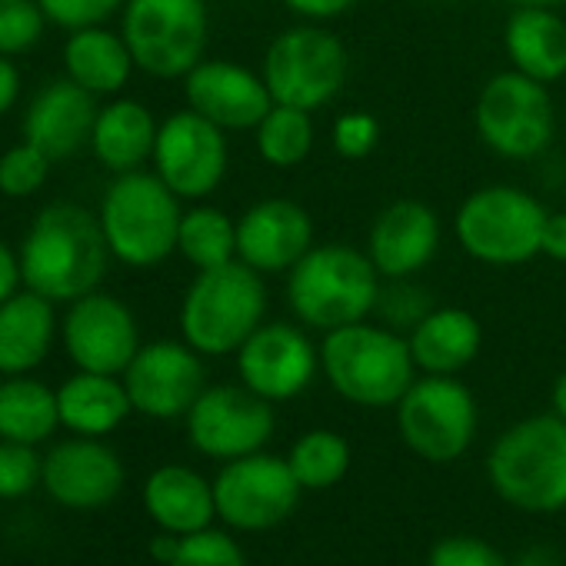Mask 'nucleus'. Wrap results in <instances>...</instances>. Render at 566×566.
<instances>
[{"label":"nucleus","mask_w":566,"mask_h":566,"mask_svg":"<svg viewBox=\"0 0 566 566\" xmlns=\"http://www.w3.org/2000/svg\"><path fill=\"white\" fill-rule=\"evenodd\" d=\"M314 150V117L311 111L273 104L256 124V154L276 170L301 167Z\"/></svg>","instance_id":"7c9ffc66"},{"label":"nucleus","mask_w":566,"mask_h":566,"mask_svg":"<svg viewBox=\"0 0 566 566\" xmlns=\"http://www.w3.org/2000/svg\"><path fill=\"white\" fill-rule=\"evenodd\" d=\"M287 463L304 490H331L350 470V443L334 430H311L291 447Z\"/></svg>","instance_id":"473e14b6"},{"label":"nucleus","mask_w":566,"mask_h":566,"mask_svg":"<svg viewBox=\"0 0 566 566\" xmlns=\"http://www.w3.org/2000/svg\"><path fill=\"white\" fill-rule=\"evenodd\" d=\"M177 549H180V536L177 533H160V536H154L150 539V553H154V559H160V563H174V556H177Z\"/></svg>","instance_id":"a18cd8bd"},{"label":"nucleus","mask_w":566,"mask_h":566,"mask_svg":"<svg viewBox=\"0 0 566 566\" xmlns=\"http://www.w3.org/2000/svg\"><path fill=\"white\" fill-rule=\"evenodd\" d=\"M440 247V220L420 200H397L370 227L367 256L387 280H407L420 273Z\"/></svg>","instance_id":"412c9836"},{"label":"nucleus","mask_w":566,"mask_h":566,"mask_svg":"<svg viewBox=\"0 0 566 566\" xmlns=\"http://www.w3.org/2000/svg\"><path fill=\"white\" fill-rule=\"evenodd\" d=\"M331 140H334V150L344 160H364L380 144V120L374 114H367V111L340 114L334 130H331Z\"/></svg>","instance_id":"4c0bfd02"},{"label":"nucleus","mask_w":566,"mask_h":566,"mask_svg":"<svg viewBox=\"0 0 566 566\" xmlns=\"http://www.w3.org/2000/svg\"><path fill=\"white\" fill-rule=\"evenodd\" d=\"M493 490L516 510L556 513L566 506V420L556 413L513 423L486 460Z\"/></svg>","instance_id":"20e7f679"},{"label":"nucleus","mask_w":566,"mask_h":566,"mask_svg":"<svg viewBox=\"0 0 566 566\" xmlns=\"http://www.w3.org/2000/svg\"><path fill=\"white\" fill-rule=\"evenodd\" d=\"M321 367L327 384L357 407H397L417 370L410 344L367 321L324 334Z\"/></svg>","instance_id":"39448f33"},{"label":"nucleus","mask_w":566,"mask_h":566,"mask_svg":"<svg viewBox=\"0 0 566 566\" xmlns=\"http://www.w3.org/2000/svg\"><path fill=\"white\" fill-rule=\"evenodd\" d=\"M397 427L417 457L450 463L463 457L476 437V400L457 377L427 374L413 380L397 403Z\"/></svg>","instance_id":"9b49d317"},{"label":"nucleus","mask_w":566,"mask_h":566,"mask_svg":"<svg viewBox=\"0 0 566 566\" xmlns=\"http://www.w3.org/2000/svg\"><path fill=\"white\" fill-rule=\"evenodd\" d=\"M170 566H247V556L233 536L207 526L180 536V549Z\"/></svg>","instance_id":"c9c22d12"},{"label":"nucleus","mask_w":566,"mask_h":566,"mask_svg":"<svg viewBox=\"0 0 566 566\" xmlns=\"http://www.w3.org/2000/svg\"><path fill=\"white\" fill-rule=\"evenodd\" d=\"M130 407L154 420L187 417L203 387V364L190 344L157 340L137 350L124 370Z\"/></svg>","instance_id":"dca6fc26"},{"label":"nucleus","mask_w":566,"mask_h":566,"mask_svg":"<svg viewBox=\"0 0 566 566\" xmlns=\"http://www.w3.org/2000/svg\"><path fill=\"white\" fill-rule=\"evenodd\" d=\"M516 566H553V563H549V559H546L543 553H530V556H523V559H520Z\"/></svg>","instance_id":"09e8293b"},{"label":"nucleus","mask_w":566,"mask_h":566,"mask_svg":"<svg viewBox=\"0 0 566 566\" xmlns=\"http://www.w3.org/2000/svg\"><path fill=\"white\" fill-rule=\"evenodd\" d=\"M427 566H510V563L476 536H447L430 549Z\"/></svg>","instance_id":"ea45409f"},{"label":"nucleus","mask_w":566,"mask_h":566,"mask_svg":"<svg viewBox=\"0 0 566 566\" xmlns=\"http://www.w3.org/2000/svg\"><path fill=\"white\" fill-rule=\"evenodd\" d=\"M380 270L367 250L347 243L311 247L287 273V304L311 331H340L367 321L380 304Z\"/></svg>","instance_id":"f03ea898"},{"label":"nucleus","mask_w":566,"mask_h":566,"mask_svg":"<svg viewBox=\"0 0 566 566\" xmlns=\"http://www.w3.org/2000/svg\"><path fill=\"white\" fill-rule=\"evenodd\" d=\"M260 77L273 104L314 114L344 91L350 77V54L344 41L324 28H291L266 48Z\"/></svg>","instance_id":"0eeeda50"},{"label":"nucleus","mask_w":566,"mask_h":566,"mask_svg":"<svg viewBox=\"0 0 566 566\" xmlns=\"http://www.w3.org/2000/svg\"><path fill=\"white\" fill-rule=\"evenodd\" d=\"M57 410H61V423L77 437H107L124 423V417L134 407L127 387L117 384L111 374L81 370L57 390Z\"/></svg>","instance_id":"cd10ccee"},{"label":"nucleus","mask_w":566,"mask_h":566,"mask_svg":"<svg viewBox=\"0 0 566 566\" xmlns=\"http://www.w3.org/2000/svg\"><path fill=\"white\" fill-rule=\"evenodd\" d=\"M180 197L144 170L120 174L101 203V227L107 247L127 266H157L177 250Z\"/></svg>","instance_id":"423d86ee"},{"label":"nucleus","mask_w":566,"mask_h":566,"mask_svg":"<svg viewBox=\"0 0 566 566\" xmlns=\"http://www.w3.org/2000/svg\"><path fill=\"white\" fill-rule=\"evenodd\" d=\"M546 210L543 203L510 184L473 190L457 213L460 247L490 266H516L539 253Z\"/></svg>","instance_id":"6e6552de"},{"label":"nucleus","mask_w":566,"mask_h":566,"mask_svg":"<svg viewBox=\"0 0 566 566\" xmlns=\"http://www.w3.org/2000/svg\"><path fill=\"white\" fill-rule=\"evenodd\" d=\"M157 120L154 114L137 101H114L97 114L91 147L97 160L114 174L140 170L147 157H154L157 147Z\"/></svg>","instance_id":"bb28decb"},{"label":"nucleus","mask_w":566,"mask_h":566,"mask_svg":"<svg viewBox=\"0 0 566 566\" xmlns=\"http://www.w3.org/2000/svg\"><path fill=\"white\" fill-rule=\"evenodd\" d=\"M154 167L180 200H203L227 174V137L197 111H180L157 130Z\"/></svg>","instance_id":"4468645a"},{"label":"nucleus","mask_w":566,"mask_h":566,"mask_svg":"<svg viewBox=\"0 0 566 566\" xmlns=\"http://www.w3.org/2000/svg\"><path fill=\"white\" fill-rule=\"evenodd\" d=\"M44 486L61 506L97 510L117 500L124 463L111 447L97 443V437H77L44 457Z\"/></svg>","instance_id":"aec40b11"},{"label":"nucleus","mask_w":566,"mask_h":566,"mask_svg":"<svg viewBox=\"0 0 566 566\" xmlns=\"http://www.w3.org/2000/svg\"><path fill=\"white\" fill-rule=\"evenodd\" d=\"M207 4L203 0H127L124 41L134 64L150 77H187L207 51Z\"/></svg>","instance_id":"1a4fd4ad"},{"label":"nucleus","mask_w":566,"mask_h":566,"mask_svg":"<svg viewBox=\"0 0 566 566\" xmlns=\"http://www.w3.org/2000/svg\"><path fill=\"white\" fill-rule=\"evenodd\" d=\"M184 94L190 111L220 130H256L273 107L263 77L230 61H200L184 77Z\"/></svg>","instance_id":"6ab92c4d"},{"label":"nucleus","mask_w":566,"mask_h":566,"mask_svg":"<svg viewBox=\"0 0 566 566\" xmlns=\"http://www.w3.org/2000/svg\"><path fill=\"white\" fill-rule=\"evenodd\" d=\"M54 340V301L28 291L0 304V374H28L44 364Z\"/></svg>","instance_id":"a878e982"},{"label":"nucleus","mask_w":566,"mask_h":566,"mask_svg":"<svg viewBox=\"0 0 566 566\" xmlns=\"http://www.w3.org/2000/svg\"><path fill=\"white\" fill-rule=\"evenodd\" d=\"M144 506L160 530L177 536L207 530L217 516L213 483L180 463H167L150 473L144 486Z\"/></svg>","instance_id":"393cba45"},{"label":"nucleus","mask_w":566,"mask_h":566,"mask_svg":"<svg viewBox=\"0 0 566 566\" xmlns=\"http://www.w3.org/2000/svg\"><path fill=\"white\" fill-rule=\"evenodd\" d=\"M539 253L556 263H566V213H546Z\"/></svg>","instance_id":"79ce46f5"},{"label":"nucleus","mask_w":566,"mask_h":566,"mask_svg":"<svg viewBox=\"0 0 566 566\" xmlns=\"http://www.w3.org/2000/svg\"><path fill=\"white\" fill-rule=\"evenodd\" d=\"M503 48L513 71L539 84L566 77V21L556 8H513L503 28Z\"/></svg>","instance_id":"5701e85b"},{"label":"nucleus","mask_w":566,"mask_h":566,"mask_svg":"<svg viewBox=\"0 0 566 566\" xmlns=\"http://www.w3.org/2000/svg\"><path fill=\"white\" fill-rule=\"evenodd\" d=\"M314 247V220L294 200H260L237 220V260L256 273H291Z\"/></svg>","instance_id":"a211bd4d"},{"label":"nucleus","mask_w":566,"mask_h":566,"mask_svg":"<svg viewBox=\"0 0 566 566\" xmlns=\"http://www.w3.org/2000/svg\"><path fill=\"white\" fill-rule=\"evenodd\" d=\"M473 120L480 140L506 160H533L556 134V111L546 84L513 67L483 84Z\"/></svg>","instance_id":"9d476101"},{"label":"nucleus","mask_w":566,"mask_h":566,"mask_svg":"<svg viewBox=\"0 0 566 566\" xmlns=\"http://www.w3.org/2000/svg\"><path fill=\"white\" fill-rule=\"evenodd\" d=\"M177 250L197 270H213L237 260V220L217 207H193L180 217Z\"/></svg>","instance_id":"2f4dec72"},{"label":"nucleus","mask_w":566,"mask_h":566,"mask_svg":"<svg viewBox=\"0 0 566 566\" xmlns=\"http://www.w3.org/2000/svg\"><path fill=\"white\" fill-rule=\"evenodd\" d=\"M301 483L287 463V457L250 453L227 460V467L213 480L217 516L243 533H260L287 520L297 510Z\"/></svg>","instance_id":"f8f14e48"},{"label":"nucleus","mask_w":566,"mask_h":566,"mask_svg":"<svg viewBox=\"0 0 566 566\" xmlns=\"http://www.w3.org/2000/svg\"><path fill=\"white\" fill-rule=\"evenodd\" d=\"M549 400H553V413L566 420V370H563V374L556 377V384H553V394H549Z\"/></svg>","instance_id":"49530a36"},{"label":"nucleus","mask_w":566,"mask_h":566,"mask_svg":"<svg viewBox=\"0 0 566 566\" xmlns=\"http://www.w3.org/2000/svg\"><path fill=\"white\" fill-rule=\"evenodd\" d=\"M506 4H513V8H559V4H566V0H506Z\"/></svg>","instance_id":"de8ad7c7"},{"label":"nucleus","mask_w":566,"mask_h":566,"mask_svg":"<svg viewBox=\"0 0 566 566\" xmlns=\"http://www.w3.org/2000/svg\"><path fill=\"white\" fill-rule=\"evenodd\" d=\"M266 317L263 273L243 260L197 270L180 304V334L203 357L237 354Z\"/></svg>","instance_id":"7ed1b4c3"},{"label":"nucleus","mask_w":566,"mask_h":566,"mask_svg":"<svg viewBox=\"0 0 566 566\" xmlns=\"http://www.w3.org/2000/svg\"><path fill=\"white\" fill-rule=\"evenodd\" d=\"M18 94H21V74H18V67L4 54H0V117H4L14 107Z\"/></svg>","instance_id":"c03bdc74"},{"label":"nucleus","mask_w":566,"mask_h":566,"mask_svg":"<svg viewBox=\"0 0 566 566\" xmlns=\"http://www.w3.org/2000/svg\"><path fill=\"white\" fill-rule=\"evenodd\" d=\"M94 124H97L94 94L67 77V81H54L34 97L24 120V134L51 160H61L77 154L91 140Z\"/></svg>","instance_id":"4be33fe9"},{"label":"nucleus","mask_w":566,"mask_h":566,"mask_svg":"<svg viewBox=\"0 0 566 566\" xmlns=\"http://www.w3.org/2000/svg\"><path fill=\"white\" fill-rule=\"evenodd\" d=\"M321 367V350L311 344V337L294 324H260L250 340L237 350V370L243 387H250L256 397L280 403L301 397Z\"/></svg>","instance_id":"2eb2a0df"},{"label":"nucleus","mask_w":566,"mask_h":566,"mask_svg":"<svg viewBox=\"0 0 566 566\" xmlns=\"http://www.w3.org/2000/svg\"><path fill=\"white\" fill-rule=\"evenodd\" d=\"M61 423L57 394H51L44 384L14 377L0 384V437L14 443H41L54 433Z\"/></svg>","instance_id":"c756f323"},{"label":"nucleus","mask_w":566,"mask_h":566,"mask_svg":"<svg viewBox=\"0 0 566 566\" xmlns=\"http://www.w3.org/2000/svg\"><path fill=\"white\" fill-rule=\"evenodd\" d=\"M64 64L71 81H77L91 94H117L137 67L127 41L101 28L74 31L64 48Z\"/></svg>","instance_id":"c85d7f7f"},{"label":"nucleus","mask_w":566,"mask_h":566,"mask_svg":"<svg viewBox=\"0 0 566 566\" xmlns=\"http://www.w3.org/2000/svg\"><path fill=\"white\" fill-rule=\"evenodd\" d=\"M44 11L38 0H0V54H24L44 34Z\"/></svg>","instance_id":"f704fd0d"},{"label":"nucleus","mask_w":566,"mask_h":566,"mask_svg":"<svg viewBox=\"0 0 566 566\" xmlns=\"http://www.w3.org/2000/svg\"><path fill=\"white\" fill-rule=\"evenodd\" d=\"M48 21L67 31L101 28L111 14H117L127 0H38Z\"/></svg>","instance_id":"58836bf2"},{"label":"nucleus","mask_w":566,"mask_h":566,"mask_svg":"<svg viewBox=\"0 0 566 566\" xmlns=\"http://www.w3.org/2000/svg\"><path fill=\"white\" fill-rule=\"evenodd\" d=\"M24 280L21 273V260L14 256V250L0 240V304L11 301L18 294V283Z\"/></svg>","instance_id":"37998d69"},{"label":"nucleus","mask_w":566,"mask_h":566,"mask_svg":"<svg viewBox=\"0 0 566 566\" xmlns=\"http://www.w3.org/2000/svg\"><path fill=\"white\" fill-rule=\"evenodd\" d=\"M64 347L81 370L117 377L137 357L140 331L130 307L94 291L71 304L64 317Z\"/></svg>","instance_id":"f3484780"},{"label":"nucleus","mask_w":566,"mask_h":566,"mask_svg":"<svg viewBox=\"0 0 566 566\" xmlns=\"http://www.w3.org/2000/svg\"><path fill=\"white\" fill-rule=\"evenodd\" d=\"M44 480V460L31 443H0V500L28 496Z\"/></svg>","instance_id":"e433bc0d"},{"label":"nucleus","mask_w":566,"mask_h":566,"mask_svg":"<svg viewBox=\"0 0 566 566\" xmlns=\"http://www.w3.org/2000/svg\"><path fill=\"white\" fill-rule=\"evenodd\" d=\"M407 344H410L417 370L437 374V377H457L463 367L476 360L483 347V327L470 311L440 307L410 327Z\"/></svg>","instance_id":"b1692460"},{"label":"nucleus","mask_w":566,"mask_h":566,"mask_svg":"<svg viewBox=\"0 0 566 566\" xmlns=\"http://www.w3.org/2000/svg\"><path fill=\"white\" fill-rule=\"evenodd\" d=\"M107 253L101 217L77 203H51L24 237L21 273L28 291L54 304H74L97 291L107 273Z\"/></svg>","instance_id":"f257e3e1"},{"label":"nucleus","mask_w":566,"mask_h":566,"mask_svg":"<svg viewBox=\"0 0 566 566\" xmlns=\"http://www.w3.org/2000/svg\"><path fill=\"white\" fill-rule=\"evenodd\" d=\"M283 8L307 21H334L357 8V0H283Z\"/></svg>","instance_id":"a19ab883"},{"label":"nucleus","mask_w":566,"mask_h":566,"mask_svg":"<svg viewBox=\"0 0 566 566\" xmlns=\"http://www.w3.org/2000/svg\"><path fill=\"white\" fill-rule=\"evenodd\" d=\"M190 443L213 460L260 453L273 437V407L250 387H207L187 413Z\"/></svg>","instance_id":"ddd939ff"},{"label":"nucleus","mask_w":566,"mask_h":566,"mask_svg":"<svg viewBox=\"0 0 566 566\" xmlns=\"http://www.w3.org/2000/svg\"><path fill=\"white\" fill-rule=\"evenodd\" d=\"M48 170H51V157L44 150H38L31 140H24L0 157V193L31 197L44 187Z\"/></svg>","instance_id":"72a5a7b5"}]
</instances>
